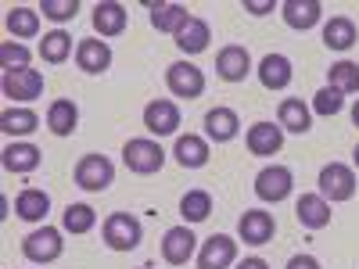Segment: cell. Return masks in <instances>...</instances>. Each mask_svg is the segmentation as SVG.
Returning a JSON list of instances; mask_svg holds the SVG:
<instances>
[{
  "label": "cell",
  "mask_w": 359,
  "mask_h": 269,
  "mask_svg": "<svg viewBox=\"0 0 359 269\" xmlns=\"http://www.w3.org/2000/svg\"><path fill=\"white\" fill-rule=\"evenodd\" d=\"M252 72V54L241 47V43H230L216 54V76L226 79V83H245Z\"/></svg>",
  "instance_id": "cell-12"
},
{
  "label": "cell",
  "mask_w": 359,
  "mask_h": 269,
  "mask_svg": "<svg viewBox=\"0 0 359 269\" xmlns=\"http://www.w3.org/2000/svg\"><path fill=\"white\" fill-rule=\"evenodd\" d=\"M65 251V241H62V230L54 226H43V230H33L22 241V255L36 265H47V262H57Z\"/></svg>",
  "instance_id": "cell-4"
},
{
  "label": "cell",
  "mask_w": 359,
  "mask_h": 269,
  "mask_svg": "<svg viewBox=\"0 0 359 269\" xmlns=\"http://www.w3.org/2000/svg\"><path fill=\"white\" fill-rule=\"evenodd\" d=\"M277 123H280V130H287V133H309V130H313V115H309V108L302 104V97H284L280 108H277Z\"/></svg>",
  "instance_id": "cell-21"
},
{
  "label": "cell",
  "mask_w": 359,
  "mask_h": 269,
  "mask_svg": "<svg viewBox=\"0 0 359 269\" xmlns=\"http://www.w3.org/2000/svg\"><path fill=\"white\" fill-rule=\"evenodd\" d=\"M237 258V241L226 233H212L198 251V269H230Z\"/></svg>",
  "instance_id": "cell-11"
},
{
  "label": "cell",
  "mask_w": 359,
  "mask_h": 269,
  "mask_svg": "<svg viewBox=\"0 0 359 269\" xmlns=\"http://www.w3.org/2000/svg\"><path fill=\"white\" fill-rule=\"evenodd\" d=\"M0 69H4V72L29 69V47H22L15 40H4V43H0Z\"/></svg>",
  "instance_id": "cell-35"
},
{
  "label": "cell",
  "mask_w": 359,
  "mask_h": 269,
  "mask_svg": "<svg viewBox=\"0 0 359 269\" xmlns=\"http://www.w3.org/2000/svg\"><path fill=\"white\" fill-rule=\"evenodd\" d=\"M101 237H104V244L111 251H133L140 244V237H144V226L130 212H111L101 226Z\"/></svg>",
  "instance_id": "cell-1"
},
{
  "label": "cell",
  "mask_w": 359,
  "mask_h": 269,
  "mask_svg": "<svg viewBox=\"0 0 359 269\" xmlns=\"http://www.w3.org/2000/svg\"><path fill=\"white\" fill-rule=\"evenodd\" d=\"M40 11L50 22H72L79 15V0H40Z\"/></svg>",
  "instance_id": "cell-36"
},
{
  "label": "cell",
  "mask_w": 359,
  "mask_h": 269,
  "mask_svg": "<svg viewBox=\"0 0 359 269\" xmlns=\"http://www.w3.org/2000/svg\"><path fill=\"white\" fill-rule=\"evenodd\" d=\"M287 269H323V265H320V258H313V255H291V258H287Z\"/></svg>",
  "instance_id": "cell-38"
},
{
  "label": "cell",
  "mask_w": 359,
  "mask_h": 269,
  "mask_svg": "<svg viewBox=\"0 0 359 269\" xmlns=\"http://www.w3.org/2000/svg\"><path fill=\"white\" fill-rule=\"evenodd\" d=\"M294 187V176L287 165H266L259 176H255V198L259 201H284Z\"/></svg>",
  "instance_id": "cell-7"
},
{
  "label": "cell",
  "mask_w": 359,
  "mask_h": 269,
  "mask_svg": "<svg viewBox=\"0 0 359 269\" xmlns=\"http://www.w3.org/2000/svg\"><path fill=\"white\" fill-rule=\"evenodd\" d=\"M4 25H8V33L15 40H33L40 33V11H33V8H11Z\"/></svg>",
  "instance_id": "cell-29"
},
{
  "label": "cell",
  "mask_w": 359,
  "mask_h": 269,
  "mask_svg": "<svg viewBox=\"0 0 359 269\" xmlns=\"http://www.w3.org/2000/svg\"><path fill=\"white\" fill-rule=\"evenodd\" d=\"M352 123L359 126V101H355V108H352Z\"/></svg>",
  "instance_id": "cell-41"
},
{
  "label": "cell",
  "mask_w": 359,
  "mask_h": 269,
  "mask_svg": "<svg viewBox=\"0 0 359 269\" xmlns=\"http://www.w3.org/2000/svg\"><path fill=\"white\" fill-rule=\"evenodd\" d=\"M0 86H4V97H11V101H36V97L43 94V72H40V69L4 72Z\"/></svg>",
  "instance_id": "cell-8"
},
{
  "label": "cell",
  "mask_w": 359,
  "mask_h": 269,
  "mask_svg": "<svg viewBox=\"0 0 359 269\" xmlns=\"http://www.w3.org/2000/svg\"><path fill=\"white\" fill-rule=\"evenodd\" d=\"M241 130V118H237L233 108H212L205 115V137L216 140V144H230Z\"/></svg>",
  "instance_id": "cell-20"
},
{
  "label": "cell",
  "mask_w": 359,
  "mask_h": 269,
  "mask_svg": "<svg viewBox=\"0 0 359 269\" xmlns=\"http://www.w3.org/2000/svg\"><path fill=\"white\" fill-rule=\"evenodd\" d=\"M76 65L90 76H97V72H108L111 65V47L97 36H90V40H79L76 43Z\"/></svg>",
  "instance_id": "cell-15"
},
{
  "label": "cell",
  "mask_w": 359,
  "mask_h": 269,
  "mask_svg": "<svg viewBox=\"0 0 359 269\" xmlns=\"http://www.w3.org/2000/svg\"><path fill=\"white\" fill-rule=\"evenodd\" d=\"M172 155H176V162L184 165V169H201V165L208 162V140L187 133V137H180V140H176Z\"/></svg>",
  "instance_id": "cell-26"
},
{
  "label": "cell",
  "mask_w": 359,
  "mask_h": 269,
  "mask_svg": "<svg viewBox=\"0 0 359 269\" xmlns=\"http://www.w3.org/2000/svg\"><path fill=\"white\" fill-rule=\"evenodd\" d=\"M237 269H269V265H266V258L252 255V258H245V262H237Z\"/></svg>",
  "instance_id": "cell-40"
},
{
  "label": "cell",
  "mask_w": 359,
  "mask_h": 269,
  "mask_svg": "<svg viewBox=\"0 0 359 269\" xmlns=\"http://www.w3.org/2000/svg\"><path fill=\"white\" fill-rule=\"evenodd\" d=\"M0 162H4L8 172L25 176V172L40 169V147H36V144H8L4 155H0Z\"/></svg>",
  "instance_id": "cell-22"
},
{
  "label": "cell",
  "mask_w": 359,
  "mask_h": 269,
  "mask_svg": "<svg viewBox=\"0 0 359 269\" xmlns=\"http://www.w3.org/2000/svg\"><path fill=\"white\" fill-rule=\"evenodd\" d=\"M194 248H198V237L191 233V226H169L162 237V258L169 265H187L194 258Z\"/></svg>",
  "instance_id": "cell-10"
},
{
  "label": "cell",
  "mask_w": 359,
  "mask_h": 269,
  "mask_svg": "<svg viewBox=\"0 0 359 269\" xmlns=\"http://www.w3.org/2000/svg\"><path fill=\"white\" fill-rule=\"evenodd\" d=\"M355 40H359V29H355V22L345 18V15H334L331 22L323 25V43L331 47V50H348Z\"/></svg>",
  "instance_id": "cell-27"
},
{
  "label": "cell",
  "mask_w": 359,
  "mask_h": 269,
  "mask_svg": "<svg viewBox=\"0 0 359 269\" xmlns=\"http://www.w3.org/2000/svg\"><path fill=\"white\" fill-rule=\"evenodd\" d=\"M237 233H241V241L252 244V248H262L273 241L277 233V223L269 212H262V208H248V212L241 216V223H237Z\"/></svg>",
  "instance_id": "cell-9"
},
{
  "label": "cell",
  "mask_w": 359,
  "mask_h": 269,
  "mask_svg": "<svg viewBox=\"0 0 359 269\" xmlns=\"http://www.w3.org/2000/svg\"><path fill=\"white\" fill-rule=\"evenodd\" d=\"M130 22V11L118 4V0H101V4H94V29L97 36H118Z\"/></svg>",
  "instance_id": "cell-17"
},
{
  "label": "cell",
  "mask_w": 359,
  "mask_h": 269,
  "mask_svg": "<svg viewBox=\"0 0 359 269\" xmlns=\"http://www.w3.org/2000/svg\"><path fill=\"white\" fill-rule=\"evenodd\" d=\"M341 108H345V94H338V90H331V86H323L320 94L313 97V111H316V115L331 118V115H338Z\"/></svg>",
  "instance_id": "cell-37"
},
{
  "label": "cell",
  "mask_w": 359,
  "mask_h": 269,
  "mask_svg": "<svg viewBox=\"0 0 359 269\" xmlns=\"http://www.w3.org/2000/svg\"><path fill=\"white\" fill-rule=\"evenodd\" d=\"M69 54H72V36L65 33V29H54V33H47L40 40V57L47 65H62Z\"/></svg>",
  "instance_id": "cell-31"
},
{
  "label": "cell",
  "mask_w": 359,
  "mask_h": 269,
  "mask_svg": "<svg viewBox=\"0 0 359 269\" xmlns=\"http://www.w3.org/2000/svg\"><path fill=\"white\" fill-rule=\"evenodd\" d=\"M40 126V115L33 108H8L4 115H0V130H4L8 137H29Z\"/></svg>",
  "instance_id": "cell-30"
},
{
  "label": "cell",
  "mask_w": 359,
  "mask_h": 269,
  "mask_svg": "<svg viewBox=\"0 0 359 269\" xmlns=\"http://www.w3.org/2000/svg\"><path fill=\"white\" fill-rule=\"evenodd\" d=\"M208 212H212V194L208 191H187L180 198V216L187 223H205Z\"/></svg>",
  "instance_id": "cell-33"
},
{
  "label": "cell",
  "mask_w": 359,
  "mask_h": 269,
  "mask_svg": "<svg viewBox=\"0 0 359 269\" xmlns=\"http://www.w3.org/2000/svg\"><path fill=\"white\" fill-rule=\"evenodd\" d=\"M176 126H180V108L172 101L162 97L144 108V130L151 137H169V133H176Z\"/></svg>",
  "instance_id": "cell-13"
},
{
  "label": "cell",
  "mask_w": 359,
  "mask_h": 269,
  "mask_svg": "<svg viewBox=\"0 0 359 269\" xmlns=\"http://www.w3.org/2000/svg\"><path fill=\"white\" fill-rule=\"evenodd\" d=\"M147 8H151V25L158 33H172V36L194 18V15H187L184 4H147Z\"/></svg>",
  "instance_id": "cell-25"
},
{
  "label": "cell",
  "mask_w": 359,
  "mask_h": 269,
  "mask_svg": "<svg viewBox=\"0 0 359 269\" xmlns=\"http://www.w3.org/2000/svg\"><path fill=\"white\" fill-rule=\"evenodd\" d=\"M327 86L338 94H359V65L355 62H338L327 69Z\"/></svg>",
  "instance_id": "cell-32"
},
{
  "label": "cell",
  "mask_w": 359,
  "mask_h": 269,
  "mask_svg": "<svg viewBox=\"0 0 359 269\" xmlns=\"http://www.w3.org/2000/svg\"><path fill=\"white\" fill-rule=\"evenodd\" d=\"M352 162H355V169H359V144H355V151H352Z\"/></svg>",
  "instance_id": "cell-42"
},
{
  "label": "cell",
  "mask_w": 359,
  "mask_h": 269,
  "mask_svg": "<svg viewBox=\"0 0 359 269\" xmlns=\"http://www.w3.org/2000/svg\"><path fill=\"white\" fill-rule=\"evenodd\" d=\"M165 86L172 97H184V101H194L205 94V72L191 62H172L165 69Z\"/></svg>",
  "instance_id": "cell-5"
},
{
  "label": "cell",
  "mask_w": 359,
  "mask_h": 269,
  "mask_svg": "<svg viewBox=\"0 0 359 269\" xmlns=\"http://www.w3.org/2000/svg\"><path fill=\"white\" fill-rule=\"evenodd\" d=\"M248 151L252 155H259V158H266V155H277L280 147H284V130H280V123L273 126V123H255V126H248Z\"/></svg>",
  "instance_id": "cell-16"
},
{
  "label": "cell",
  "mask_w": 359,
  "mask_h": 269,
  "mask_svg": "<svg viewBox=\"0 0 359 269\" xmlns=\"http://www.w3.org/2000/svg\"><path fill=\"white\" fill-rule=\"evenodd\" d=\"M245 11L248 15H269V11H273V0H245Z\"/></svg>",
  "instance_id": "cell-39"
},
{
  "label": "cell",
  "mask_w": 359,
  "mask_h": 269,
  "mask_svg": "<svg viewBox=\"0 0 359 269\" xmlns=\"http://www.w3.org/2000/svg\"><path fill=\"white\" fill-rule=\"evenodd\" d=\"M280 15L291 29H298V33H306V29H313L323 15V4L320 0H284L280 4Z\"/></svg>",
  "instance_id": "cell-19"
},
{
  "label": "cell",
  "mask_w": 359,
  "mask_h": 269,
  "mask_svg": "<svg viewBox=\"0 0 359 269\" xmlns=\"http://www.w3.org/2000/svg\"><path fill=\"white\" fill-rule=\"evenodd\" d=\"M123 162H126V169L137 172V176H151V172H158V169L165 165V151H162L158 140L137 137V140H130V144L123 147Z\"/></svg>",
  "instance_id": "cell-2"
},
{
  "label": "cell",
  "mask_w": 359,
  "mask_h": 269,
  "mask_svg": "<svg viewBox=\"0 0 359 269\" xmlns=\"http://www.w3.org/2000/svg\"><path fill=\"white\" fill-rule=\"evenodd\" d=\"M76 126H79V108H76V101H54L50 108H47V130L54 133V137H72L76 133Z\"/></svg>",
  "instance_id": "cell-23"
},
{
  "label": "cell",
  "mask_w": 359,
  "mask_h": 269,
  "mask_svg": "<svg viewBox=\"0 0 359 269\" xmlns=\"http://www.w3.org/2000/svg\"><path fill=\"white\" fill-rule=\"evenodd\" d=\"M316 184H320V198H327L331 205H338V201H352V198H355L359 179H355V172H352L345 162H331V165L320 169Z\"/></svg>",
  "instance_id": "cell-3"
},
{
  "label": "cell",
  "mask_w": 359,
  "mask_h": 269,
  "mask_svg": "<svg viewBox=\"0 0 359 269\" xmlns=\"http://www.w3.org/2000/svg\"><path fill=\"white\" fill-rule=\"evenodd\" d=\"M115 179V165L104 158V155H83L76 162V187L97 194V191H108Z\"/></svg>",
  "instance_id": "cell-6"
},
{
  "label": "cell",
  "mask_w": 359,
  "mask_h": 269,
  "mask_svg": "<svg viewBox=\"0 0 359 269\" xmlns=\"http://www.w3.org/2000/svg\"><path fill=\"white\" fill-rule=\"evenodd\" d=\"M294 216L306 230H323L327 223H331V201L320 198V194H302L298 205H294Z\"/></svg>",
  "instance_id": "cell-18"
},
{
  "label": "cell",
  "mask_w": 359,
  "mask_h": 269,
  "mask_svg": "<svg viewBox=\"0 0 359 269\" xmlns=\"http://www.w3.org/2000/svg\"><path fill=\"white\" fill-rule=\"evenodd\" d=\"M94 223H97V212L90 205H69L62 212V230H69V233H90Z\"/></svg>",
  "instance_id": "cell-34"
},
{
  "label": "cell",
  "mask_w": 359,
  "mask_h": 269,
  "mask_svg": "<svg viewBox=\"0 0 359 269\" xmlns=\"http://www.w3.org/2000/svg\"><path fill=\"white\" fill-rule=\"evenodd\" d=\"M208 40H212V29H208V22H201V18H191L176 33V47L184 50V54H201L208 47Z\"/></svg>",
  "instance_id": "cell-28"
},
{
  "label": "cell",
  "mask_w": 359,
  "mask_h": 269,
  "mask_svg": "<svg viewBox=\"0 0 359 269\" xmlns=\"http://www.w3.org/2000/svg\"><path fill=\"white\" fill-rule=\"evenodd\" d=\"M255 72H259V83L266 90H287L291 79H294V69H291V57L287 54H266Z\"/></svg>",
  "instance_id": "cell-14"
},
{
  "label": "cell",
  "mask_w": 359,
  "mask_h": 269,
  "mask_svg": "<svg viewBox=\"0 0 359 269\" xmlns=\"http://www.w3.org/2000/svg\"><path fill=\"white\" fill-rule=\"evenodd\" d=\"M15 212H18V219H25V223H40V219L50 212V198H47V191L25 187V191L15 198Z\"/></svg>",
  "instance_id": "cell-24"
}]
</instances>
